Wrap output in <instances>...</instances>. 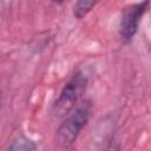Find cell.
<instances>
[{"label": "cell", "mask_w": 151, "mask_h": 151, "mask_svg": "<svg viewBox=\"0 0 151 151\" xmlns=\"http://www.w3.org/2000/svg\"><path fill=\"white\" fill-rule=\"evenodd\" d=\"M97 5V1H88V0H80L77 1L73 6V15L77 19H83L86 17L92 8Z\"/></svg>", "instance_id": "obj_4"}, {"label": "cell", "mask_w": 151, "mask_h": 151, "mask_svg": "<svg viewBox=\"0 0 151 151\" xmlns=\"http://www.w3.org/2000/svg\"><path fill=\"white\" fill-rule=\"evenodd\" d=\"M105 151H122V149H120V145H119L118 142L112 140V142L106 146Z\"/></svg>", "instance_id": "obj_6"}, {"label": "cell", "mask_w": 151, "mask_h": 151, "mask_svg": "<svg viewBox=\"0 0 151 151\" xmlns=\"http://www.w3.org/2000/svg\"><path fill=\"white\" fill-rule=\"evenodd\" d=\"M35 149L37 146L33 140L21 136L12 142L8 147V151H35Z\"/></svg>", "instance_id": "obj_5"}, {"label": "cell", "mask_w": 151, "mask_h": 151, "mask_svg": "<svg viewBox=\"0 0 151 151\" xmlns=\"http://www.w3.org/2000/svg\"><path fill=\"white\" fill-rule=\"evenodd\" d=\"M87 77L81 72H77L64 85L58 98L51 107V114L54 118H61L67 116L73 109L84 91L86 90Z\"/></svg>", "instance_id": "obj_2"}, {"label": "cell", "mask_w": 151, "mask_h": 151, "mask_svg": "<svg viewBox=\"0 0 151 151\" xmlns=\"http://www.w3.org/2000/svg\"><path fill=\"white\" fill-rule=\"evenodd\" d=\"M91 114V106L88 103L80 105L74 111L70 112L60 123L55 131V144L60 149H68L77 140L81 130L86 126Z\"/></svg>", "instance_id": "obj_1"}, {"label": "cell", "mask_w": 151, "mask_h": 151, "mask_svg": "<svg viewBox=\"0 0 151 151\" xmlns=\"http://www.w3.org/2000/svg\"><path fill=\"white\" fill-rule=\"evenodd\" d=\"M150 1H142L126 6L123 9L120 24H119V35L124 44L132 41L136 35L140 20L149 8Z\"/></svg>", "instance_id": "obj_3"}]
</instances>
